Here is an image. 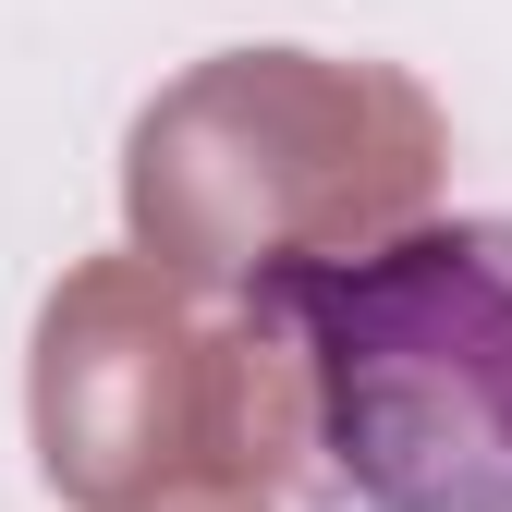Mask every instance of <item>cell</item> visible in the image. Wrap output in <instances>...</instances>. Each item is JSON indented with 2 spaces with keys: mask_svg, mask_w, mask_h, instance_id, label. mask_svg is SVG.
<instances>
[{
  "mask_svg": "<svg viewBox=\"0 0 512 512\" xmlns=\"http://www.w3.org/2000/svg\"><path fill=\"white\" fill-rule=\"evenodd\" d=\"M452 183V122L366 49H208L122 135V244L244 293L305 256L391 244Z\"/></svg>",
  "mask_w": 512,
  "mask_h": 512,
  "instance_id": "6da1fadb",
  "label": "cell"
},
{
  "mask_svg": "<svg viewBox=\"0 0 512 512\" xmlns=\"http://www.w3.org/2000/svg\"><path fill=\"white\" fill-rule=\"evenodd\" d=\"M25 439L61 512H147L171 488L281 500L317 464V378L269 293H208L122 244L37 293Z\"/></svg>",
  "mask_w": 512,
  "mask_h": 512,
  "instance_id": "7a4b0ae2",
  "label": "cell"
},
{
  "mask_svg": "<svg viewBox=\"0 0 512 512\" xmlns=\"http://www.w3.org/2000/svg\"><path fill=\"white\" fill-rule=\"evenodd\" d=\"M293 317L317 464L354 512H512V220H403L391 244L244 281Z\"/></svg>",
  "mask_w": 512,
  "mask_h": 512,
  "instance_id": "3957f363",
  "label": "cell"
},
{
  "mask_svg": "<svg viewBox=\"0 0 512 512\" xmlns=\"http://www.w3.org/2000/svg\"><path fill=\"white\" fill-rule=\"evenodd\" d=\"M147 512H281L269 488H171V500H147Z\"/></svg>",
  "mask_w": 512,
  "mask_h": 512,
  "instance_id": "277c9868",
  "label": "cell"
}]
</instances>
